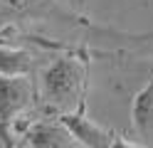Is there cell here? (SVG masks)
<instances>
[{
  "label": "cell",
  "mask_w": 153,
  "mask_h": 148,
  "mask_svg": "<svg viewBox=\"0 0 153 148\" xmlns=\"http://www.w3.org/2000/svg\"><path fill=\"white\" fill-rule=\"evenodd\" d=\"M40 91L47 106L57 109V114L84 106L87 64L74 54H62L52 59L40 74Z\"/></svg>",
  "instance_id": "obj_1"
},
{
  "label": "cell",
  "mask_w": 153,
  "mask_h": 148,
  "mask_svg": "<svg viewBox=\"0 0 153 148\" xmlns=\"http://www.w3.org/2000/svg\"><path fill=\"white\" fill-rule=\"evenodd\" d=\"M57 121L67 128V133L72 136V141L76 146H84V148H121V146L133 148V146H138V143L123 141L114 131L99 126L97 121H91L84 114V106L74 109V111H59L57 114Z\"/></svg>",
  "instance_id": "obj_2"
},
{
  "label": "cell",
  "mask_w": 153,
  "mask_h": 148,
  "mask_svg": "<svg viewBox=\"0 0 153 148\" xmlns=\"http://www.w3.org/2000/svg\"><path fill=\"white\" fill-rule=\"evenodd\" d=\"M32 101V86L25 77H0V126L17 123Z\"/></svg>",
  "instance_id": "obj_3"
},
{
  "label": "cell",
  "mask_w": 153,
  "mask_h": 148,
  "mask_svg": "<svg viewBox=\"0 0 153 148\" xmlns=\"http://www.w3.org/2000/svg\"><path fill=\"white\" fill-rule=\"evenodd\" d=\"M22 138L32 148H69V146H76L59 121L57 123H50V121L30 123L22 131Z\"/></svg>",
  "instance_id": "obj_4"
},
{
  "label": "cell",
  "mask_w": 153,
  "mask_h": 148,
  "mask_svg": "<svg viewBox=\"0 0 153 148\" xmlns=\"http://www.w3.org/2000/svg\"><path fill=\"white\" fill-rule=\"evenodd\" d=\"M131 123L141 136L153 131V77L143 84L131 101Z\"/></svg>",
  "instance_id": "obj_5"
},
{
  "label": "cell",
  "mask_w": 153,
  "mask_h": 148,
  "mask_svg": "<svg viewBox=\"0 0 153 148\" xmlns=\"http://www.w3.org/2000/svg\"><path fill=\"white\" fill-rule=\"evenodd\" d=\"M32 69V54L22 47L0 42V77H27Z\"/></svg>",
  "instance_id": "obj_6"
},
{
  "label": "cell",
  "mask_w": 153,
  "mask_h": 148,
  "mask_svg": "<svg viewBox=\"0 0 153 148\" xmlns=\"http://www.w3.org/2000/svg\"><path fill=\"white\" fill-rule=\"evenodd\" d=\"M52 0H0V5L7 7L10 13H22V15H32V13H42Z\"/></svg>",
  "instance_id": "obj_7"
}]
</instances>
